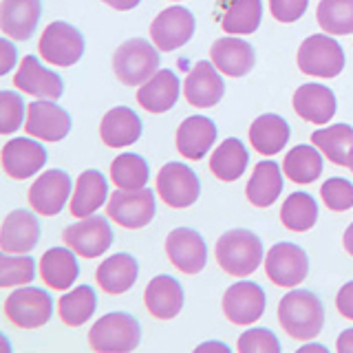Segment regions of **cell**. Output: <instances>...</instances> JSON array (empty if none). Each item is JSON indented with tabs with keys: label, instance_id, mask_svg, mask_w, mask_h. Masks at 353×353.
Here are the masks:
<instances>
[{
	"label": "cell",
	"instance_id": "cell-50",
	"mask_svg": "<svg viewBox=\"0 0 353 353\" xmlns=\"http://www.w3.org/2000/svg\"><path fill=\"white\" fill-rule=\"evenodd\" d=\"M342 245H345L349 256H353V223L345 230V236H342Z\"/></svg>",
	"mask_w": 353,
	"mask_h": 353
},
{
	"label": "cell",
	"instance_id": "cell-9",
	"mask_svg": "<svg viewBox=\"0 0 353 353\" xmlns=\"http://www.w3.org/2000/svg\"><path fill=\"white\" fill-rule=\"evenodd\" d=\"M154 194L148 188L141 190H119L108 196L106 214L126 230H141L154 219Z\"/></svg>",
	"mask_w": 353,
	"mask_h": 353
},
{
	"label": "cell",
	"instance_id": "cell-17",
	"mask_svg": "<svg viewBox=\"0 0 353 353\" xmlns=\"http://www.w3.org/2000/svg\"><path fill=\"white\" fill-rule=\"evenodd\" d=\"M183 93L190 106L196 108H212L225 95V82L214 62L201 60L194 64V69L188 73L183 82Z\"/></svg>",
	"mask_w": 353,
	"mask_h": 353
},
{
	"label": "cell",
	"instance_id": "cell-5",
	"mask_svg": "<svg viewBox=\"0 0 353 353\" xmlns=\"http://www.w3.org/2000/svg\"><path fill=\"white\" fill-rule=\"evenodd\" d=\"M38 53L44 62L66 69V66L80 62V58L84 55V36L69 22L55 20L42 31Z\"/></svg>",
	"mask_w": 353,
	"mask_h": 353
},
{
	"label": "cell",
	"instance_id": "cell-12",
	"mask_svg": "<svg viewBox=\"0 0 353 353\" xmlns=\"http://www.w3.org/2000/svg\"><path fill=\"white\" fill-rule=\"evenodd\" d=\"M268 296L259 283L241 281L230 285L223 294V314L230 323L248 327L254 325L265 314Z\"/></svg>",
	"mask_w": 353,
	"mask_h": 353
},
{
	"label": "cell",
	"instance_id": "cell-36",
	"mask_svg": "<svg viewBox=\"0 0 353 353\" xmlns=\"http://www.w3.org/2000/svg\"><path fill=\"white\" fill-rule=\"evenodd\" d=\"M97 309V296L91 285H80L58 301V314L66 327H82Z\"/></svg>",
	"mask_w": 353,
	"mask_h": 353
},
{
	"label": "cell",
	"instance_id": "cell-15",
	"mask_svg": "<svg viewBox=\"0 0 353 353\" xmlns=\"http://www.w3.org/2000/svg\"><path fill=\"white\" fill-rule=\"evenodd\" d=\"M71 196V176L60 168L47 170L40 174L29 188V205L36 210V214L55 216L62 212Z\"/></svg>",
	"mask_w": 353,
	"mask_h": 353
},
{
	"label": "cell",
	"instance_id": "cell-10",
	"mask_svg": "<svg viewBox=\"0 0 353 353\" xmlns=\"http://www.w3.org/2000/svg\"><path fill=\"white\" fill-rule=\"evenodd\" d=\"M265 274L279 287L301 285L309 274V259L303 248L296 243H276L265 254Z\"/></svg>",
	"mask_w": 353,
	"mask_h": 353
},
{
	"label": "cell",
	"instance_id": "cell-48",
	"mask_svg": "<svg viewBox=\"0 0 353 353\" xmlns=\"http://www.w3.org/2000/svg\"><path fill=\"white\" fill-rule=\"evenodd\" d=\"M338 353H353V329H345L336 342Z\"/></svg>",
	"mask_w": 353,
	"mask_h": 353
},
{
	"label": "cell",
	"instance_id": "cell-51",
	"mask_svg": "<svg viewBox=\"0 0 353 353\" xmlns=\"http://www.w3.org/2000/svg\"><path fill=\"white\" fill-rule=\"evenodd\" d=\"M305 351H323V353H327V347H323V345H305V347L298 349V353H305Z\"/></svg>",
	"mask_w": 353,
	"mask_h": 353
},
{
	"label": "cell",
	"instance_id": "cell-3",
	"mask_svg": "<svg viewBox=\"0 0 353 353\" xmlns=\"http://www.w3.org/2000/svg\"><path fill=\"white\" fill-rule=\"evenodd\" d=\"M141 342V325L124 312L106 314L88 331V347L97 353H128Z\"/></svg>",
	"mask_w": 353,
	"mask_h": 353
},
{
	"label": "cell",
	"instance_id": "cell-1",
	"mask_svg": "<svg viewBox=\"0 0 353 353\" xmlns=\"http://www.w3.org/2000/svg\"><path fill=\"white\" fill-rule=\"evenodd\" d=\"M279 323L294 340H314L325 327V307L314 292L294 290L279 303Z\"/></svg>",
	"mask_w": 353,
	"mask_h": 353
},
{
	"label": "cell",
	"instance_id": "cell-2",
	"mask_svg": "<svg viewBox=\"0 0 353 353\" xmlns=\"http://www.w3.org/2000/svg\"><path fill=\"white\" fill-rule=\"evenodd\" d=\"M214 256L219 268L230 276H250L263 263V243L250 230H230L221 234L214 248Z\"/></svg>",
	"mask_w": 353,
	"mask_h": 353
},
{
	"label": "cell",
	"instance_id": "cell-7",
	"mask_svg": "<svg viewBox=\"0 0 353 353\" xmlns=\"http://www.w3.org/2000/svg\"><path fill=\"white\" fill-rule=\"evenodd\" d=\"M298 69L314 77H338L345 69V51L331 36H309L298 49Z\"/></svg>",
	"mask_w": 353,
	"mask_h": 353
},
{
	"label": "cell",
	"instance_id": "cell-30",
	"mask_svg": "<svg viewBox=\"0 0 353 353\" xmlns=\"http://www.w3.org/2000/svg\"><path fill=\"white\" fill-rule=\"evenodd\" d=\"M245 194H248V201L254 208L274 205L276 201H279V196L283 194L281 165L272 159L259 161L256 165H254V172H252L248 188H245Z\"/></svg>",
	"mask_w": 353,
	"mask_h": 353
},
{
	"label": "cell",
	"instance_id": "cell-47",
	"mask_svg": "<svg viewBox=\"0 0 353 353\" xmlns=\"http://www.w3.org/2000/svg\"><path fill=\"white\" fill-rule=\"evenodd\" d=\"M0 51H3V66H0V73L5 75L7 71H11V66L16 62V47L11 44L9 38H3L0 40Z\"/></svg>",
	"mask_w": 353,
	"mask_h": 353
},
{
	"label": "cell",
	"instance_id": "cell-41",
	"mask_svg": "<svg viewBox=\"0 0 353 353\" xmlns=\"http://www.w3.org/2000/svg\"><path fill=\"white\" fill-rule=\"evenodd\" d=\"M36 279V261L27 254H11L3 252L0 259V287H22Z\"/></svg>",
	"mask_w": 353,
	"mask_h": 353
},
{
	"label": "cell",
	"instance_id": "cell-40",
	"mask_svg": "<svg viewBox=\"0 0 353 353\" xmlns=\"http://www.w3.org/2000/svg\"><path fill=\"white\" fill-rule=\"evenodd\" d=\"M320 29L329 36H351L353 33V0H320L316 9Z\"/></svg>",
	"mask_w": 353,
	"mask_h": 353
},
{
	"label": "cell",
	"instance_id": "cell-38",
	"mask_svg": "<svg viewBox=\"0 0 353 353\" xmlns=\"http://www.w3.org/2000/svg\"><path fill=\"white\" fill-rule=\"evenodd\" d=\"M150 168L146 159L135 152H124L110 163V179L121 190H141L146 188Z\"/></svg>",
	"mask_w": 353,
	"mask_h": 353
},
{
	"label": "cell",
	"instance_id": "cell-28",
	"mask_svg": "<svg viewBox=\"0 0 353 353\" xmlns=\"http://www.w3.org/2000/svg\"><path fill=\"white\" fill-rule=\"evenodd\" d=\"M137 274H139V265L135 256H130L126 252H119L99 263V268L95 272V281L106 294L119 296L135 285Z\"/></svg>",
	"mask_w": 353,
	"mask_h": 353
},
{
	"label": "cell",
	"instance_id": "cell-4",
	"mask_svg": "<svg viewBox=\"0 0 353 353\" xmlns=\"http://www.w3.org/2000/svg\"><path fill=\"white\" fill-rule=\"evenodd\" d=\"M159 49L143 38H130L119 44L113 55V71L126 86H141L159 71Z\"/></svg>",
	"mask_w": 353,
	"mask_h": 353
},
{
	"label": "cell",
	"instance_id": "cell-23",
	"mask_svg": "<svg viewBox=\"0 0 353 353\" xmlns=\"http://www.w3.org/2000/svg\"><path fill=\"white\" fill-rule=\"evenodd\" d=\"M336 95L329 86L323 84H303L294 93V110L298 117L309 121V124H329L336 115Z\"/></svg>",
	"mask_w": 353,
	"mask_h": 353
},
{
	"label": "cell",
	"instance_id": "cell-18",
	"mask_svg": "<svg viewBox=\"0 0 353 353\" xmlns=\"http://www.w3.org/2000/svg\"><path fill=\"white\" fill-rule=\"evenodd\" d=\"M47 163V150L40 141L29 137H14L3 146V168L11 179H29Z\"/></svg>",
	"mask_w": 353,
	"mask_h": 353
},
{
	"label": "cell",
	"instance_id": "cell-45",
	"mask_svg": "<svg viewBox=\"0 0 353 353\" xmlns=\"http://www.w3.org/2000/svg\"><path fill=\"white\" fill-rule=\"evenodd\" d=\"M309 0H270L272 16L279 22H296L305 16Z\"/></svg>",
	"mask_w": 353,
	"mask_h": 353
},
{
	"label": "cell",
	"instance_id": "cell-14",
	"mask_svg": "<svg viewBox=\"0 0 353 353\" xmlns=\"http://www.w3.org/2000/svg\"><path fill=\"white\" fill-rule=\"evenodd\" d=\"M71 115L55 104V99H38L27 106L25 130L40 141H62L71 132Z\"/></svg>",
	"mask_w": 353,
	"mask_h": 353
},
{
	"label": "cell",
	"instance_id": "cell-32",
	"mask_svg": "<svg viewBox=\"0 0 353 353\" xmlns=\"http://www.w3.org/2000/svg\"><path fill=\"white\" fill-rule=\"evenodd\" d=\"M108 181L99 170H84L77 176L75 192L71 196V214L77 219H86L95 214L106 203Z\"/></svg>",
	"mask_w": 353,
	"mask_h": 353
},
{
	"label": "cell",
	"instance_id": "cell-13",
	"mask_svg": "<svg viewBox=\"0 0 353 353\" xmlns=\"http://www.w3.org/2000/svg\"><path fill=\"white\" fill-rule=\"evenodd\" d=\"M194 16L190 9L185 7H168L163 9L161 14L152 20L150 25V38L152 44L159 51H174L183 47L185 42H190V38L194 36Z\"/></svg>",
	"mask_w": 353,
	"mask_h": 353
},
{
	"label": "cell",
	"instance_id": "cell-27",
	"mask_svg": "<svg viewBox=\"0 0 353 353\" xmlns=\"http://www.w3.org/2000/svg\"><path fill=\"white\" fill-rule=\"evenodd\" d=\"M143 132L139 115L128 106H115L102 117L99 137L108 148H124L135 143Z\"/></svg>",
	"mask_w": 353,
	"mask_h": 353
},
{
	"label": "cell",
	"instance_id": "cell-6",
	"mask_svg": "<svg viewBox=\"0 0 353 353\" xmlns=\"http://www.w3.org/2000/svg\"><path fill=\"white\" fill-rule=\"evenodd\" d=\"M5 316L20 329L44 327L53 318V298L40 287H20L7 296Z\"/></svg>",
	"mask_w": 353,
	"mask_h": 353
},
{
	"label": "cell",
	"instance_id": "cell-44",
	"mask_svg": "<svg viewBox=\"0 0 353 353\" xmlns=\"http://www.w3.org/2000/svg\"><path fill=\"white\" fill-rule=\"evenodd\" d=\"M236 347L241 353H279L281 342L270 329L254 327V329H248L245 334L239 336Z\"/></svg>",
	"mask_w": 353,
	"mask_h": 353
},
{
	"label": "cell",
	"instance_id": "cell-37",
	"mask_svg": "<svg viewBox=\"0 0 353 353\" xmlns=\"http://www.w3.org/2000/svg\"><path fill=\"white\" fill-rule=\"evenodd\" d=\"M263 3L261 0H232L225 16L221 18V27L230 36H250L261 27Z\"/></svg>",
	"mask_w": 353,
	"mask_h": 353
},
{
	"label": "cell",
	"instance_id": "cell-39",
	"mask_svg": "<svg viewBox=\"0 0 353 353\" xmlns=\"http://www.w3.org/2000/svg\"><path fill=\"white\" fill-rule=\"evenodd\" d=\"M318 221V203L312 194L294 192L285 199L281 208V223L292 232H307Z\"/></svg>",
	"mask_w": 353,
	"mask_h": 353
},
{
	"label": "cell",
	"instance_id": "cell-21",
	"mask_svg": "<svg viewBox=\"0 0 353 353\" xmlns=\"http://www.w3.org/2000/svg\"><path fill=\"white\" fill-rule=\"evenodd\" d=\"M42 16L40 0H3L0 3V29L7 38L29 40Z\"/></svg>",
	"mask_w": 353,
	"mask_h": 353
},
{
	"label": "cell",
	"instance_id": "cell-20",
	"mask_svg": "<svg viewBox=\"0 0 353 353\" xmlns=\"http://www.w3.org/2000/svg\"><path fill=\"white\" fill-rule=\"evenodd\" d=\"M40 241V221L27 210L9 212L0 228V248L7 254H29Z\"/></svg>",
	"mask_w": 353,
	"mask_h": 353
},
{
	"label": "cell",
	"instance_id": "cell-53",
	"mask_svg": "<svg viewBox=\"0 0 353 353\" xmlns=\"http://www.w3.org/2000/svg\"><path fill=\"white\" fill-rule=\"evenodd\" d=\"M349 168H351V172H353V150H351V154H349Z\"/></svg>",
	"mask_w": 353,
	"mask_h": 353
},
{
	"label": "cell",
	"instance_id": "cell-35",
	"mask_svg": "<svg viewBox=\"0 0 353 353\" xmlns=\"http://www.w3.org/2000/svg\"><path fill=\"white\" fill-rule=\"evenodd\" d=\"M283 172L294 183H314L323 174V154L309 143L294 146L283 159Z\"/></svg>",
	"mask_w": 353,
	"mask_h": 353
},
{
	"label": "cell",
	"instance_id": "cell-8",
	"mask_svg": "<svg viewBox=\"0 0 353 353\" xmlns=\"http://www.w3.org/2000/svg\"><path fill=\"white\" fill-rule=\"evenodd\" d=\"M157 192L159 199L174 210L190 208L201 194V181L190 165L181 161H170L161 165L157 174Z\"/></svg>",
	"mask_w": 353,
	"mask_h": 353
},
{
	"label": "cell",
	"instance_id": "cell-11",
	"mask_svg": "<svg viewBox=\"0 0 353 353\" xmlns=\"http://www.w3.org/2000/svg\"><path fill=\"white\" fill-rule=\"evenodd\" d=\"M64 243L84 259H97L113 245V230L106 216L91 214L62 232Z\"/></svg>",
	"mask_w": 353,
	"mask_h": 353
},
{
	"label": "cell",
	"instance_id": "cell-52",
	"mask_svg": "<svg viewBox=\"0 0 353 353\" xmlns=\"http://www.w3.org/2000/svg\"><path fill=\"white\" fill-rule=\"evenodd\" d=\"M210 347H212V349H228L225 345H219V342H212V345H201L199 349H210Z\"/></svg>",
	"mask_w": 353,
	"mask_h": 353
},
{
	"label": "cell",
	"instance_id": "cell-42",
	"mask_svg": "<svg viewBox=\"0 0 353 353\" xmlns=\"http://www.w3.org/2000/svg\"><path fill=\"white\" fill-rule=\"evenodd\" d=\"M320 196L329 210L334 212H347L353 208V183L342 179V176H334V179H327L320 188Z\"/></svg>",
	"mask_w": 353,
	"mask_h": 353
},
{
	"label": "cell",
	"instance_id": "cell-43",
	"mask_svg": "<svg viewBox=\"0 0 353 353\" xmlns=\"http://www.w3.org/2000/svg\"><path fill=\"white\" fill-rule=\"evenodd\" d=\"M25 119V102L22 97L14 91H3L0 93V132L3 135H11L16 132Z\"/></svg>",
	"mask_w": 353,
	"mask_h": 353
},
{
	"label": "cell",
	"instance_id": "cell-49",
	"mask_svg": "<svg viewBox=\"0 0 353 353\" xmlns=\"http://www.w3.org/2000/svg\"><path fill=\"white\" fill-rule=\"evenodd\" d=\"M104 3L108 7H113L115 11H130V9H135L141 0H104Z\"/></svg>",
	"mask_w": 353,
	"mask_h": 353
},
{
	"label": "cell",
	"instance_id": "cell-26",
	"mask_svg": "<svg viewBox=\"0 0 353 353\" xmlns=\"http://www.w3.org/2000/svg\"><path fill=\"white\" fill-rule=\"evenodd\" d=\"M210 58L214 66L230 77H243L254 69L256 55H254L252 44L241 38H219L210 49Z\"/></svg>",
	"mask_w": 353,
	"mask_h": 353
},
{
	"label": "cell",
	"instance_id": "cell-33",
	"mask_svg": "<svg viewBox=\"0 0 353 353\" xmlns=\"http://www.w3.org/2000/svg\"><path fill=\"white\" fill-rule=\"evenodd\" d=\"M250 152L248 146L236 137H228L214 148L212 157H210V172H212L219 181H236L243 172L248 170Z\"/></svg>",
	"mask_w": 353,
	"mask_h": 353
},
{
	"label": "cell",
	"instance_id": "cell-19",
	"mask_svg": "<svg viewBox=\"0 0 353 353\" xmlns=\"http://www.w3.org/2000/svg\"><path fill=\"white\" fill-rule=\"evenodd\" d=\"M14 84L22 93L40 99H60L64 95L62 77L55 71L44 69L33 55H25L20 60V66L14 75Z\"/></svg>",
	"mask_w": 353,
	"mask_h": 353
},
{
	"label": "cell",
	"instance_id": "cell-24",
	"mask_svg": "<svg viewBox=\"0 0 353 353\" xmlns=\"http://www.w3.org/2000/svg\"><path fill=\"white\" fill-rule=\"evenodd\" d=\"M143 303L157 320H172L183 309V287L168 274L154 276L143 292Z\"/></svg>",
	"mask_w": 353,
	"mask_h": 353
},
{
	"label": "cell",
	"instance_id": "cell-25",
	"mask_svg": "<svg viewBox=\"0 0 353 353\" xmlns=\"http://www.w3.org/2000/svg\"><path fill=\"white\" fill-rule=\"evenodd\" d=\"M179 77L170 69L157 71L148 82H143L141 88H137V102L148 113H168L179 99Z\"/></svg>",
	"mask_w": 353,
	"mask_h": 353
},
{
	"label": "cell",
	"instance_id": "cell-31",
	"mask_svg": "<svg viewBox=\"0 0 353 353\" xmlns=\"http://www.w3.org/2000/svg\"><path fill=\"white\" fill-rule=\"evenodd\" d=\"M290 135H292L290 124L276 113H265L254 119L250 126V143L263 157L279 154L287 146Z\"/></svg>",
	"mask_w": 353,
	"mask_h": 353
},
{
	"label": "cell",
	"instance_id": "cell-16",
	"mask_svg": "<svg viewBox=\"0 0 353 353\" xmlns=\"http://www.w3.org/2000/svg\"><path fill=\"white\" fill-rule=\"evenodd\" d=\"M165 252L176 270L192 276L199 274L208 263V245L203 236L192 228H176L165 239Z\"/></svg>",
	"mask_w": 353,
	"mask_h": 353
},
{
	"label": "cell",
	"instance_id": "cell-34",
	"mask_svg": "<svg viewBox=\"0 0 353 353\" xmlns=\"http://www.w3.org/2000/svg\"><path fill=\"white\" fill-rule=\"evenodd\" d=\"M312 143L331 163L349 168V154L353 150V128L349 124L318 128L316 132H312Z\"/></svg>",
	"mask_w": 353,
	"mask_h": 353
},
{
	"label": "cell",
	"instance_id": "cell-22",
	"mask_svg": "<svg viewBox=\"0 0 353 353\" xmlns=\"http://www.w3.org/2000/svg\"><path fill=\"white\" fill-rule=\"evenodd\" d=\"M216 141V126L205 115L185 117L176 128V150L183 159L199 161L203 159L208 150Z\"/></svg>",
	"mask_w": 353,
	"mask_h": 353
},
{
	"label": "cell",
	"instance_id": "cell-46",
	"mask_svg": "<svg viewBox=\"0 0 353 353\" xmlns=\"http://www.w3.org/2000/svg\"><path fill=\"white\" fill-rule=\"evenodd\" d=\"M336 307L342 318L353 320V281L340 287V292L336 296Z\"/></svg>",
	"mask_w": 353,
	"mask_h": 353
},
{
	"label": "cell",
	"instance_id": "cell-29",
	"mask_svg": "<svg viewBox=\"0 0 353 353\" xmlns=\"http://www.w3.org/2000/svg\"><path fill=\"white\" fill-rule=\"evenodd\" d=\"M80 276V265H77L75 252L66 248H51L42 254L40 259V279L47 283L51 290L64 292L77 281Z\"/></svg>",
	"mask_w": 353,
	"mask_h": 353
}]
</instances>
